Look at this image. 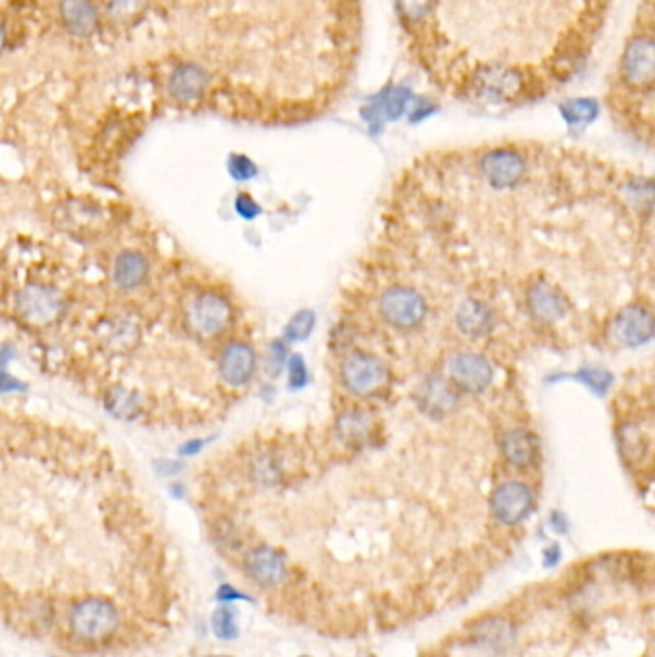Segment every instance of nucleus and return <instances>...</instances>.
Segmentation results:
<instances>
[{
	"label": "nucleus",
	"instance_id": "nucleus-8",
	"mask_svg": "<svg viewBox=\"0 0 655 657\" xmlns=\"http://www.w3.org/2000/svg\"><path fill=\"white\" fill-rule=\"evenodd\" d=\"M525 304L534 321L544 327L559 323L569 314L571 308V302L563 289L544 277H536L533 283H529L525 292Z\"/></svg>",
	"mask_w": 655,
	"mask_h": 657
},
{
	"label": "nucleus",
	"instance_id": "nucleus-27",
	"mask_svg": "<svg viewBox=\"0 0 655 657\" xmlns=\"http://www.w3.org/2000/svg\"><path fill=\"white\" fill-rule=\"evenodd\" d=\"M308 381V371H306V364H304V358L300 356H292L291 362H289V383H291V389H302Z\"/></svg>",
	"mask_w": 655,
	"mask_h": 657
},
{
	"label": "nucleus",
	"instance_id": "nucleus-33",
	"mask_svg": "<svg viewBox=\"0 0 655 657\" xmlns=\"http://www.w3.org/2000/svg\"><path fill=\"white\" fill-rule=\"evenodd\" d=\"M6 43H8V37H6V29L4 25L0 24V54L6 49Z\"/></svg>",
	"mask_w": 655,
	"mask_h": 657
},
{
	"label": "nucleus",
	"instance_id": "nucleus-5",
	"mask_svg": "<svg viewBox=\"0 0 655 657\" xmlns=\"http://www.w3.org/2000/svg\"><path fill=\"white\" fill-rule=\"evenodd\" d=\"M427 300L415 287L392 285L379 296V316L396 331H413L427 319Z\"/></svg>",
	"mask_w": 655,
	"mask_h": 657
},
{
	"label": "nucleus",
	"instance_id": "nucleus-20",
	"mask_svg": "<svg viewBox=\"0 0 655 657\" xmlns=\"http://www.w3.org/2000/svg\"><path fill=\"white\" fill-rule=\"evenodd\" d=\"M148 262L139 252H122L114 266V281L123 289H133L145 281Z\"/></svg>",
	"mask_w": 655,
	"mask_h": 657
},
{
	"label": "nucleus",
	"instance_id": "nucleus-10",
	"mask_svg": "<svg viewBox=\"0 0 655 657\" xmlns=\"http://www.w3.org/2000/svg\"><path fill=\"white\" fill-rule=\"evenodd\" d=\"M611 335L621 346L634 348L652 341L654 337V314L652 306L644 302H629L621 308L609 323Z\"/></svg>",
	"mask_w": 655,
	"mask_h": 657
},
{
	"label": "nucleus",
	"instance_id": "nucleus-35",
	"mask_svg": "<svg viewBox=\"0 0 655 657\" xmlns=\"http://www.w3.org/2000/svg\"><path fill=\"white\" fill-rule=\"evenodd\" d=\"M302 657H308V656H302Z\"/></svg>",
	"mask_w": 655,
	"mask_h": 657
},
{
	"label": "nucleus",
	"instance_id": "nucleus-34",
	"mask_svg": "<svg viewBox=\"0 0 655 657\" xmlns=\"http://www.w3.org/2000/svg\"><path fill=\"white\" fill-rule=\"evenodd\" d=\"M206 657H231V656H206Z\"/></svg>",
	"mask_w": 655,
	"mask_h": 657
},
{
	"label": "nucleus",
	"instance_id": "nucleus-28",
	"mask_svg": "<svg viewBox=\"0 0 655 657\" xmlns=\"http://www.w3.org/2000/svg\"><path fill=\"white\" fill-rule=\"evenodd\" d=\"M235 208L239 212V216L244 219H254L258 218L262 214L258 202L252 198L250 195H239L237 196V202H235Z\"/></svg>",
	"mask_w": 655,
	"mask_h": 657
},
{
	"label": "nucleus",
	"instance_id": "nucleus-4",
	"mask_svg": "<svg viewBox=\"0 0 655 657\" xmlns=\"http://www.w3.org/2000/svg\"><path fill=\"white\" fill-rule=\"evenodd\" d=\"M340 383L356 398H379L392 387V371L385 360L367 350H352L340 362Z\"/></svg>",
	"mask_w": 655,
	"mask_h": 657
},
{
	"label": "nucleus",
	"instance_id": "nucleus-14",
	"mask_svg": "<svg viewBox=\"0 0 655 657\" xmlns=\"http://www.w3.org/2000/svg\"><path fill=\"white\" fill-rule=\"evenodd\" d=\"M256 371V352L246 342H231L219 358V375L229 387H243Z\"/></svg>",
	"mask_w": 655,
	"mask_h": 657
},
{
	"label": "nucleus",
	"instance_id": "nucleus-31",
	"mask_svg": "<svg viewBox=\"0 0 655 657\" xmlns=\"http://www.w3.org/2000/svg\"><path fill=\"white\" fill-rule=\"evenodd\" d=\"M204 440H189V442H185L183 446H181V454L183 456H195V454H198L202 448H204Z\"/></svg>",
	"mask_w": 655,
	"mask_h": 657
},
{
	"label": "nucleus",
	"instance_id": "nucleus-23",
	"mask_svg": "<svg viewBox=\"0 0 655 657\" xmlns=\"http://www.w3.org/2000/svg\"><path fill=\"white\" fill-rule=\"evenodd\" d=\"M316 327V314L310 310L298 312L292 317L291 323L285 329V339L289 342L304 341Z\"/></svg>",
	"mask_w": 655,
	"mask_h": 657
},
{
	"label": "nucleus",
	"instance_id": "nucleus-16",
	"mask_svg": "<svg viewBox=\"0 0 655 657\" xmlns=\"http://www.w3.org/2000/svg\"><path fill=\"white\" fill-rule=\"evenodd\" d=\"M456 325L469 339H485L496 327V312L481 298H465L456 310Z\"/></svg>",
	"mask_w": 655,
	"mask_h": 657
},
{
	"label": "nucleus",
	"instance_id": "nucleus-3",
	"mask_svg": "<svg viewBox=\"0 0 655 657\" xmlns=\"http://www.w3.org/2000/svg\"><path fill=\"white\" fill-rule=\"evenodd\" d=\"M531 152L515 145L488 146L477 156V171L492 191H513L527 181Z\"/></svg>",
	"mask_w": 655,
	"mask_h": 657
},
{
	"label": "nucleus",
	"instance_id": "nucleus-25",
	"mask_svg": "<svg viewBox=\"0 0 655 657\" xmlns=\"http://www.w3.org/2000/svg\"><path fill=\"white\" fill-rule=\"evenodd\" d=\"M229 173L237 181H246V179H252L258 173V168L254 166V162L250 158H246L243 154H233L229 158Z\"/></svg>",
	"mask_w": 655,
	"mask_h": 657
},
{
	"label": "nucleus",
	"instance_id": "nucleus-9",
	"mask_svg": "<svg viewBox=\"0 0 655 657\" xmlns=\"http://www.w3.org/2000/svg\"><path fill=\"white\" fill-rule=\"evenodd\" d=\"M448 381L463 394H483L494 381V367L483 354L461 350L448 364Z\"/></svg>",
	"mask_w": 655,
	"mask_h": 657
},
{
	"label": "nucleus",
	"instance_id": "nucleus-30",
	"mask_svg": "<svg viewBox=\"0 0 655 657\" xmlns=\"http://www.w3.org/2000/svg\"><path fill=\"white\" fill-rule=\"evenodd\" d=\"M218 600H221V602H231V600H246V596L241 594V592H237L233 586H229V584H223V586H221V588L218 590Z\"/></svg>",
	"mask_w": 655,
	"mask_h": 657
},
{
	"label": "nucleus",
	"instance_id": "nucleus-29",
	"mask_svg": "<svg viewBox=\"0 0 655 657\" xmlns=\"http://www.w3.org/2000/svg\"><path fill=\"white\" fill-rule=\"evenodd\" d=\"M24 383L14 379L12 375H8L2 367H0V394H6V392H16V390H25Z\"/></svg>",
	"mask_w": 655,
	"mask_h": 657
},
{
	"label": "nucleus",
	"instance_id": "nucleus-26",
	"mask_svg": "<svg viewBox=\"0 0 655 657\" xmlns=\"http://www.w3.org/2000/svg\"><path fill=\"white\" fill-rule=\"evenodd\" d=\"M579 377L583 379L584 383H586L590 389H594L596 392H600V394H604L607 387H609V383H611L609 373H606V371H600V369H584V371H581Z\"/></svg>",
	"mask_w": 655,
	"mask_h": 657
},
{
	"label": "nucleus",
	"instance_id": "nucleus-7",
	"mask_svg": "<svg viewBox=\"0 0 655 657\" xmlns=\"http://www.w3.org/2000/svg\"><path fill=\"white\" fill-rule=\"evenodd\" d=\"M233 321V306L218 292H202L187 312L191 331L202 339H214L227 331Z\"/></svg>",
	"mask_w": 655,
	"mask_h": 657
},
{
	"label": "nucleus",
	"instance_id": "nucleus-17",
	"mask_svg": "<svg viewBox=\"0 0 655 657\" xmlns=\"http://www.w3.org/2000/svg\"><path fill=\"white\" fill-rule=\"evenodd\" d=\"M246 569L256 583L271 588L285 581L287 561L279 550L271 546H258L246 556Z\"/></svg>",
	"mask_w": 655,
	"mask_h": 657
},
{
	"label": "nucleus",
	"instance_id": "nucleus-11",
	"mask_svg": "<svg viewBox=\"0 0 655 657\" xmlns=\"http://www.w3.org/2000/svg\"><path fill=\"white\" fill-rule=\"evenodd\" d=\"M533 488L523 481H506L494 488L490 510L504 525H517L533 511Z\"/></svg>",
	"mask_w": 655,
	"mask_h": 657
},
{
	"label": "nucleus",
	"instance_id": "nucleus-2",
	"mask_svg": "<svg viewBox=\"0 0 655 657\" xmlns=\"http://www.w3.org/2000/svg\"><path fill=\"white\" fill-rule=\"evenodd\" d=\"M654 83V0H646V6L638 12L636 27L619 58L607 104H611L615 114L623 120L627 118V122H634V116L640 114V122L652 129Z\"/></svg>",
	"mask_w": 655,
	"mask_h": 657
},
{
	"label": "nucleus",
	"instance_id": "nucleus-24",
	"mask_svg": "<svg viewBox=\"0 0 655 657\" xmlns=\"http://www.w3.org/2000/svg\"><path fill=\"white\" fill-rule=\"evenodd\" d=\"M212 631L221 640H235L239 636L235 613L229 608L216 609L212 615Z\"/></svg>",
	"mask_w": 655,
	"mask_h": 657
},
{
	"label": "nucleus",
	"instance_id": "nucleus-18",
	"mask_svg": "<svg viewBox=\"0 0 655 657\" xmlns=\"http://www.w3.org/2000/svg\"><path fill=\"white\" fill-rule=\"evenodd\" d=\"M58 12L62 25L73 37L87 39L97 33L100 16L93 0H60Z\"/></svg>",
	"mask_w": 655,
	"mask_h": 657
},
{
	"label": "nucleus",
	"instance_id": "nucleus-19",
	"mask_svg": "<svg viewBox=\"0 0 655 657\" xmlns=\"http://www.w3.org/2000/svg\"><path fill=\"white\" fill-rule=\"evenodd\" d=\"M18 308L22 316L33 323L49 321L50 317L56 316L60 310L58 298L41 287H29L25 289L20 298H18Z\"/></svg>",
	"mask_w": 655,
	"mask_h": 657
},
{
	"label": "nucleus",
	"instance_id": "nucleus-15",
	"mask_svg": "<svg viewBox=\"0 0 655 657\" xmlns=\"http://www.w3.org/2000/svg\"><path fill=\"white\" fill-rule=\"evenodd\" d=\"M210 83L212 77L206 68L193 62H185L171 72L168 91L173 100L181 104H193L208 91Z\"/></svg>",
	"mask_w": 655,
	"mask_h": 657
},
{
	"label": "nucleus",
	"instance_id": "nucleus-12",
	"mask_svg": "<svg viewBox=\"0 0 655 657\" xmlns=\"http://www.w3.org/2000/svg\"><path fill=\"white\" fill-rule=\"evenodd\" d=\"M654 431H652V415L646 421L627 419L617 425V446L623 462L629 467H638L644 462L652 463L654 450Z\"/></svg>",
	"mask_w": 655,
	"mask_h": 657
},
{
	"label": "nucleus",
	"instance_id": "nucleus-22",
	"mask_svg": "<svg viewBox=\"0 0 655 657\" xmlns=\"http://www.w3.org/2000/svg\"><path fill=\"white\" fill-rule=\"evenodd\" d=\"M561 114L569 123H588L596 118L598 106L594 100L579 98V100H571V102L563 104Z\"/></svg>",
	"mask_w": 655,
	"mask_h": 657
},
{
	"label": "nucleus",
	"instance_id": "nucleus-1",
	"mask_svg": "<svg viewBox=\"0 0 655 657\" xmlns=\"http://www.w3.org/2000/svg\"><path fill=\"white\" fill-rule=\"evenodd\" d=\"M406 47L452 97L508 106L583 70L611 0H392Z\"/></svg>",
	"mask_w": 655,
	"mask_h": 657
},
{
	"label": "nucleus",
	"instance_id": "nucleus-32",
	"mask_svg": "<svg viewBox=\"0 0 655 657\" xmlns=\"http://www.w3.org/2000/svg\"><path fill=\"white\" fill-rule=\"evenodd\" d=\"M559 560V548L558 546H554L552 550H546V560H544V563L548 565V567H552V565H556Z\"/></svg>",
	"mask_w": 655,
	"mask_h": 657
},
{
	"label": "nucleus",
	"instance_id": "nucleus-6",
	"mask_svg": "<svg viewBox=\"0 0 655 657\" xmlns=\"http://www.w3.org/2000/svg\"><path fill=\"white\" fill-rule=\"evenodd\" d=\"M70 625L73 633L89 642H100L116 633L120 625L118 609L104 598H87L72 609Z\"/></svg>",
	"mask_w": 655,
	"mask_h": 657
},
{
	"label": "nucleus",
	"instance_id": "nucleus-21",
	"mask_svg": "<svg viewBox=\"0 0 655 657\" xmlns=\"http://www.w3.org/2000/svg\"><path fill=\"white\" fill-rule=\"evenodd\" d=\"M150 6V0H110L108 16L118 24L137 22Z\"/></svg>",
	"mask_w": 655,
	"mask_h": 657
},
{
	"label": "nucleus",
	"instance_id": "nucleus-13",
	"mask_svg": "<svg viewBox=\"0 0 655 657\" xmlns=\"http://www.w3.org/2000/svg\"><path fill=\"white\" fill-rule=\"evenodd\" d=\"M500 454L515 469H533L540 460V444L531 429L511 427L502 433Z\"/></svg>",
	"mask_w": 655,
	"mask_h": 657
}]
</instances>
